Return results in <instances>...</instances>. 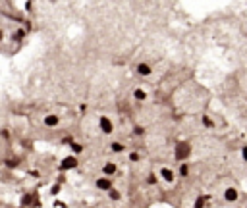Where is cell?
Returning a JSON list of instances; mask_svg holds the SVG:
<instances>
[{"label": "cell", "instance_id": "obj_1", "mask_svg": "<svg viewBox=\"0 0 247 208\" xmlns=\"http://www.w3.org/2000/svg\"><path fill=\"white\" fill-rule=\"evenodd\" d=\"M189 154H191V145L189 143H178L176 145V150H174V156H176V160L178 162H185V160L189 158Z\"/></svg>", "mask_w": 247, "mask_h": 208}, {"label": "cell", "instance_id": "obj_2", "mask_svg": "<svg viewBox=\"0 0 247 208\" xmlns=\"http://www.w3.org/2000/svg\"><path fill=\"white\" fill-rule=\"evenodd\" d=\"M77 166V158L75 156H66L60 164V171H66V170H73Z\"/></svg>", "mask_w": 247, "mask_h": 208}, {"label": "cell", "instance_id": "obj_3", "mask_svg": "<svg viewBox=\"0 0 247 208\" xmlns=\"http://www.w3.org/2000/svg\"><path fill=\"white\" fill-rule=\"evenodd\" d=\"M98 125H101V131L102 133H112V129H114V125H112V122L106 118V116H101V119H98Z\"/></svg>", "mask_w": 247, "mask_h": 208}, {"label": "cell", "instance_id": "obj_4", "mask_svg": "<svg viewBox=\"0 0 247 208\" xmlns=\"http://www.w3.org/2000/svg\"><path fill=\"white\" fill-rule=\"evenodd\" d=\"M97 189H101V191H110V189H112V179L106 177V175H104V177H98V179H97Z\"/></svg>", "mask_w": 247, "mask_h": 208}, {"label": "cell", "instance_id": "obj_5", "mask_svg": "<svg viewBox=\"0 0 247 208\" xmlns=\"http://www.w3.org/2000/svg\"><path fill=\"white\" fill-rule=\"evenodd\" d=\"M224 199L228 200V202H235L239 199V193H238V189L235 187H228V189L224 191Z\"/></svg>", "mask_w": 247, "mask_h": 208}, {"label": "cell", "instance_id": "obj_6", "mask_svg": "<svg viewBox=\"0 0 247 208\" xmlns=\"http://www.w3.org/2000/svg\"><path fill=\"white\" fill-rule=\"evenodd\" d=\"M160 175H162V179H164V181H168V183L174 181V171H172L170 168H162L160 170Z\"/></svg>", "mask_w": 247, "mask_h": 208}, {"label": "cell", "instance_id": "obj_7", "mask_svg": "<svg viewBox=\"0 0 247 208\" xmlns=\"http://www.w3.org/2000/svg\"><path fill=\"white\" fill-rule=\"evenodd\" d=\"M102 171H104L106 177L114 175V174H116V164H114V162H106V164H104V168H102Z\"/></svg>", "mask_w": 247, "mask_h": 208}, {"label": "cell", "instance_id": "obj_8", "mask_svg": "<svg viewBox=\"0 0 247 208\" xmlns=\"http://www.w3.org/2000/svg\"><path fill=\"white\" fill-rule=\"evenodd\" d=\"M137 73L143 75V77L151 75V66L149 64H137Z\"/></svg>", "mask_w": 247, "mask_h": 208}, {"label": "cell", "instance_id": "obj_9", "mask_svg": "<svg viewBox=\"0 0 247 208\" xmlns=\"http://www.w3.org/2000/svg\"><path fill=\"white\" fill-rule=\"evenodd\" d=\"M58 122H60L58 116H46L45 118V125H48V127H56V125H58Z\"/></svg>", "mask_w": 247, "mask_h": 208}, {"label": "cell", "instance_id": "obj_10", "mask_svg": "<svg viewBox=\"0 0 247 208\" xmlns=\"http://www.w3.org/2000/svg\"><path fill=\"white\" fill-rule=\"evenodd\" d=\"M110 150L116 152V154H120V152H124V150H125V147H124L122 143H112V145H110Z\"/></svg>", "mask_w": 247, "mask_h": 208}, {"label": "cell", "instance_id": "obj_11", "mask_svg": "<svg viewBox=\"0 0 247 208\" xmlns=\"http://www.w3.org/2000/svg\"><path fill=\"white\" fill-rule=\"evenodd\" d=\"M133 96H135V100H139V102H143L145 98H147V93L143 91V89H135V93H133Z\"/></svg>", "mask_w": 247, "mask_h": 208}, {"label": "cell", "instance_id": "obj_12", "mask_svg": "<svg viewBox=\"0 0 247 208\" xmlns=\"http://www.w3.org/2000/svg\"><path fill=\"white\" fill-rule=\"evenodd\" d=\"M205 200H207V197L199 195L197 199H195V204H193V208H205Z\"/></svg>", "mask_w": 247, "mask_h": 208}, {"label": "cell", "instance_id": "obj_13", "mask_svg": "<svg viewBox=\"0 0 247 208\" xmlns=\"http://www.w3.org/2000/svg\"><path fill=\"white\" fill-rule=\"evenodd\" d=\"M70 147H72V150H73V154H81V152H83V145H79V143H72Z\"/></svg>", "mask_w": 247, "mask_h": 208}, {"label": "cell", "instance_id": "obj_14", "mask_svg": "<svg viewBox=\"0 0 247 208\" xmlns=\"http://www.w3.org/2000/svg\"><path fill=\"white\" fill-rule=\"evenodd\" d=\"M187 174H189V166L187 164H180V175L182 177H187Z\"/></svg>", "mask_w": 247, "mask_h": 208}, {"label": "cell", "instance_id": "obj_15", "mask_svg": "<svg viewBox=\"0 0 247 208\" xmlns=\"http://www.w3.org/2000/svg\"><path fill=\"white\" fill-rule=\"evenodd\" d=\"M33 200H35L33 195H25L23 200H22V204H23V206H29V204H33Z\"/></svg>", "mask_w": 247, "mask_h": 208}, {"label": "cell", "instance_id": "obj_16", "mask_svg": "<svg viewBox=\"0 0 247 208\" xmlns=\"http://www.w3.org/2000/svg\"><path fill=\"white\" fill-rule=\"evenodd\" d=\"M108 195H110V199H112V200H120V193H118L116 189H110Z\"/></svg>", "mask_w": 247, "mask_h": 208}, {"label": "cell", "instance_id": "obj_17", "mask_svg": "<svg viewBox=\"0 0 247 208\" xmlns=\"http://www.w3.org/2000/svg\"><path fill=\"white\" fill-rule=\"evenodd\" d=\"M203 123H205L207 127H214V122H212V119L209 118V116H203Z\"/></svg>", "mask_w": 247, "mask_h": 208}, {"label": "cell", "instance_id": "obj_18", "mask_svg": "<svg viewBox=\"0 0 247 208\" xmlns=\"http://www.w3.org/2000/svg\"><path fill=\"white\" fill-rule=\"evenodd\" d=\"M23 37H25V31H23V29H18V31H15L14 39H18V41H19V39H23Z\"/></svg>", "mask_w": 247, "mask_h": 208}, {"label": "cell", "instance_id": "obj_19", "mask_svg": "<svg viewBox=\"0 0 247 208\" xmlns=\"http://www.w3.org/2000/svg\"><path fill=\"white\" fill-rule=\"evenodd\" d=\"M156 181H159V179H156V175H155V174H151L149 177H147V183H149V185H155Z\"/></svg>", "mask_w": 247, "mask_h": 208}, {"label": "cell", "instance_id": "obj_20", "mask_svg": "<svg viewBox=\"0 0 247 208\" xmlns=\"http://www.w3.org/2000/svg\"><path fill=\"white\" fill-rule=\"evenodd\" d=\"M129 160H131V162H137V160H139V152H131L129 154Z\"/></svg>", "mask_w": 247, "mask_h": 208}, {"label": "cell", "instance_id": "obj_21", "mask_svg": "<svg viewBox=\"0 0 247 208\" xmlns=\"http://www.w3.org/2000/svg\"><path fill=\"white\" fill-rule=\"evenodd\" d=\"M6 166L8 168H15V166H18V160H6Z\"/></svg>", "mask_w": 247, "mask_h": 208}, {"label": "cell", "instance_id": "obj_22", "mask_svg": "<svg viewBox=\"0 0 247 208\" xmlns=\"http://www.w3.org/2000/svg\"><path fill=\"white\" fill-rule=\"evenodd\" d=\"M133 133H135V135H143V133H145V129H143V127H135V129H133Z\"/></svg>", "mask_w": 247, "mask_h": 208}, {"label": "cell", "instance_id": "obj_23", "mask_svg": "<svg viewBox=\"0 0 247 208\" xmlns=\"http://www.w3.org/2000/svg\"><path fill=\"white\" fill-rule=\"evenodd\" d=\"M0 135H2L4 139H8L10 137V133H8V129H2V131H0Z\"/></svg>", "mask_w": 247, "mask_h": 208}, {"label": "cell", "instance_id": "obj_24", "mask_svg": "<svg viewBox=\"0 0 247 208\" xmlns=\"http://www.w3.org/2000/svg\"><path fill=\"white\" fill-rule=\"evenodd\" d=\"M58 191H60V185H54V187H52V191H50V193H52V195H56Z\"/></svg>", "mask_w": 247, "mask_h": 208}, {"label": "cell", "instance_id": "obj_25", "mask_svg": "<svg viewBox=\"0 0 247 208\" xmlns=\"http://www.w3.org/2000/svg\"><path fill=\"white\" fill-rule=\"evenodd\" d=\"M241 156H243V160H247V147L241 148Z\"/></svg>", "mask_w": 247, "mask_h": 208}, {"label": "cell", "instance_id": "obj_26", "mask_svg": "<svg viewBox=\"0 0 247 208\" xmlns=\"http://www.w3.org/2000/svg\"><path fill=\"white\" fill-rule=\"evenodd\" d=\"M0 41H2V31H0Z\"/></svg>", "mask_w": 247, "mask_h": 208}]
</instances>
